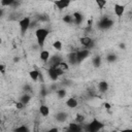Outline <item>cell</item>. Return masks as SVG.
<instances>
[{
    "mask_svg": "<svg viewBox=\"0 0 132 132\" xmlns=\"http://www.w3.org/2000/svg\"><path fill=\"white\" fill-rule=\"evenodd\" d=\"M48 30L45 29V28H39L35 31V36H36V40H37V43L39 46H43L44 45V42H45V39L47 38L48 36Z\"/></svg>",
    "mask_w": 132,
    "mask_h": 132,
    "instance_id": "obj_1",
    "label": "cell"
},
{
    "mask_svg": "<svg viewBox=\"0 0 132 132\" xmlns=\"http://www.w3.org/2000/svg\"><path fill=\"white\" fill-rule=\"evenodd\" d=\"M30 25H31V20H30V18H28V16L23 18V19L19 22V26H20V29H21V32H22V33H26V31L29 29Z\"/></svg>",
    "mask_w": 132,
    "mask_h": 132,
    "instance_id": "obj_2",
    "label": "cell"
},
{
    "mask_svg": "<svg viewBox=\"0 0 132 132\" xmlns=\"http://www.w3.org/2000/svg\"><path fill=\"white\" fill-rule=\"evenodd\" d=\"M75 53H76V59H77V62H78V63L81 62L84 59H86V58L89 56V54H90V52L88 51V48L79 50V51H77V52H75Z\"/></svg>",
    "mask_w": 132,
    "mask_h": 132,
    "instance_id": "obj_3",
    "label": "cell"
},
{
    "mask_svg": "<svg viewBox=\"0 0 132 132\" xmlns=\"http://www.w3.org/2000/svg\"><path fill=\"white\" fill-rule=\"evenodd\" d=\"M70 2H71V0H56L55 1V4H56V6H57L58 9L63 10V9L67 8L69 6Z\"/></svg>",
    "mask_w": 132,
    "mask_h": 132,
    "instance_id": "obj_4",
    "label": "cell"
},
{
    "mask_svg": "<svg viewBox=\"0 0 132 132\" xmlns=\"http://www.w3.org/2000/svg\"><path fill=\"white\" fill-rule=\"evenodd\" d=\"M113 11H114V13L117 14V16L121 18V16L124 14V12H125V6L122 5V4L117 3V4H114V6H113Z\"/></svg>",
    "mask_w": 132,
    "mask_h": 132,
    "instance_id": "obj_5",
    "label": "cell"
},
{
    "mask_svg": "<svg viewBox=\"0 0 132 132\" xmlns=\"http://www.w3.org/2000/svg\"><path fill=\"white\" fill-rule=\"evenodd\" d=\"M111 25H112V21H111L110 19H108V18H103V19L100 21V23H99V26H100V28H102V29L109 28Z\"/></svg>",
    "mask_w": 132,
    "mask_h": 132,
    "instance_id": "obj_6",
    "label": "cell"
},
{
    "mask_svg": "<svg viewBox=\"0 0 132 132\" xmlns=\"http://www.w3.org/2000/svg\"><path fill=\"white\" fill-rule=\"evenodd\" d=\"M92 43H93V40L89 36H84L80 38V44L82 46H85L86 48H89L92 45Z\"/></svg>",
    "mask_w": 132,
    "mask_h": 132,
    "instance_id": "obj_7",
    "label": "cell"
},
{
    "mask_svg": "<svg viewBox=\"0 0 132 132\" xmlns=\"http://www.w3.org/2000/svg\"><path fill=\"white\" fill-rule=\"evenodd\" d=\"M39 58H40V60H41L42 62L47 63V62H48V60H50V58H51L50 52H48V51H46V50L41 51V52H40V54H39Z\"/></svg>",
    "mask_w": 132,
    "mask_h": 132,
    "instance_id": "obj_8",
    "label": "cell"
},
{
    "mask_svg": "<svg viewBox=\"0 0 132 132\" xmlns=\"http://www.w3.org/2000/svg\"><path fill=\"white\" fill-rule=\"evenodd\" d=\"M77 100L75 99V98H73V97H70V98H68L67 100H66V105L69 107V108H75L76 106H77Z\"/></svg>",
    "mask_w": 132,
    "mask_h": 132,
    "instance_id": "obj_9",
    "label": "cell"
},
{
    "mask_svg": "<svg viewBox=\"0 0 132 132\" xmlns=\"http://www.w3.org/2000/svg\"><path fill=\"white\" fill-rule=\"evenodd\" d=\"M72 19H73V22H75V24L78 25V24H80L82 22V14L80 12H78V11H75L72 14Z\"/></svg>",
    "mask_w": 132,
    "mask_h": 132,
    "instance_id": "obj_10",
    "label": "cell"
},
{
    "mask_svg": "<svg viewBox=\"0 0 132 132\" xmlns=\"http://www.w3.org/2000/svg\"><path fill=\"white\" fill-rule=\"evenodd\" d=\"M39 112H40L41 116H43V117H47V116L50 114V107H48L47 105L42 104V105L39 106Z\"/></svg>",
    "mask_w": 132,
    "mask_h": 132,
    "instance_id": "obj_11",
    "label": "cell"
},
{
    "mask_svg": "<svg viewBox=\"0 0 132 132\" xmlns=\"http://www.w3.org/2000/svg\"><path fill=\"white\" fill-rule=\"evenodd\" d=\"M39 72H38V70H36V69H33V70H31L30 72H29V76H30V78L32 79V80H34V81H36L38 78H39Z\"/></svg>",
    "mask_w": 132,
    "mask_h": 132,
    "instance_id": "obj_12",
    "label": "cell"
},
{
    "mask_svg": "<svg viewBox=\"0 0 132 132\" xmlns=\"http://www.w3.org/2000/svg\"><path fill=\"white\" fill-rule=\"evenodd\" d=\"M89 127H90L89 129H90L91 131H96V130L99 129V127H100V123H99L97 120H93V122L90 123Z\"/></svg>",
    "mask_w": 132,
    "mask_h": 132,
    "instance_id": "obj_13",
    "label": "cell"
},
{
    "mask_svg": "<svg viewBox=\"0 0 132 132\" xmlns=\"http://www.w3.org/2000/svg\"><path fill=\"white\" fill-rule=\"evenodd\" d=\"M98 88H99V91H100V92L104 93V92H106L107 89H108V84H107L106 81H100L99 85H98Z\"/></svg>",
    "mask_w": 132,
    "mask_h": 132,
    "instance_id": "obj_14",
    "label": "cell"
},
{
    "mask_svg": "<svg viewBox=\"0 0 132 132\" xmlns=\"http://www.w3.org/2000/svg\"><path fill=\"white\" fill-rule=\"evenodd\" d=\"M68 61H69L71 64L76 63V62H77V59H76V53H74V52L70 53V54L68 55Z\"/></svg>",
    "mask_w": 132,
    "mask_h": 132,
    "instance_id": "obj_15",
    "label": "cell"
},
{
    "mask_svg": "<svg viewBox=\"0 0 132 132\" xmlns=\"http://www.w3.org/2000/svg\"><path fill=\"white\" fill-rule=\"evenodd\" d=\"M53 47L56 50V51H61L62 47H63V44H62V41L60 40H56L53 42Z\"/></svg>",
    "mask_w": 132,
    "mask_h": 132,
    "instance_id": "obj_16",
    "label": "cell"
},
{
    "mask_svg": "<svg viewBox=\"0 0 132 132\" xmlns=\"http://www.w3.org/2000/svg\"><path fill=\"white\" fill-rule=\"evenodd\" d=\"M14 2H15V0H0V4H1V6H3V7L10 6V5H12Z\"/></svg>",
    "mask_w": 132,
    "mask_h": 132,
    "instance_id": "obj_17",
    "label": "cell"
},
{
    "mask_svg": "<svg viewBox=\"0 0 132 132\" xmlns=\"http://www.w3.org/2000/svg\"><path fill=\"white\" fill-rule=\"evenodd\" d=\"M97 6L100 8V9H103L105 7V5L107 4V0H95Z\"/></svg>",
    "mask_w": 132,
    "mask_h": 132,
    "instance_id": "obj_18",
    "label": "cell"
},
{
    "mask_svg": "<svg viewBox=\"0 0 132 132\" xmlns=\"http://www.w3.org/2000/svg\"><path fill=\"white\" fill-rule=\"evenodd\" d=\"M79 124L75 123V124H70L69 125V130L70 131H79L80 130V127L78 126Z\"/></svg>",
    "mask_w": 132,
    "mask_h": 132,
    "instance_id": "obj_19",
    "label": "cell"
},
{
    "mask_svg": "<svg viewBox=\"0 0 132 132\" xmlns=\"http://www.w3.org/2000/svg\"><path fill=\"white\" fill-rule=\"evenodd\" d=\"M85 121V117L82 116V114H76V117H75V123H77V124H82V122Z\"/></svg>",
    "mask_w": 132,
    "mask_h": 132,
    "instance_id": "obj_20",
    "label": "cell"
},
{
    "mask_svg": "<svg viewBox=\"0 0 132 132\" xmlns=\"http://www.w3.org/2000/svg\"><path fill=\"white\" fill-rule=\"evenodd\" d=\"M30 101V96L29 95H24V96H22V98H21V102H23L24 104H26V103H28Z\"/></svg>",
    "mask_w": 132,
    "mask_h": 132,
    "instance_id": "obj_21",
    "label": "cell"
},
{
    "mask_svg": "<svg viewBox=\"0 0 132 132\" xmlns=\"http://www.w3.org/2000/svg\"><path fill=\"white\" fill-rule=\"evenodd\" d=\"M63 21L66 22V23H71V22L73 21V19H72V16H70V15H65V16L63 18Z\"/></svg>",
    "mask_w": 132,
    "mask_h": 132,
    "instance_id": "obj_22",
    "label": "cell"
},
{
    "mask_svg": "<svg viewBox=\"0 0 132 132\" xmlns=\"http://www.w3.org/2000/svg\"><path fill=\"white\" fill-rule=\"evenodd\" d=\"M65 94H66V92H65L64 90H59V91H58V96H59L60 98L64 97V96H65Z\"/></svg>",
    "mask_w": 132,
    "mask_h": 132,
    "instance_id": "obj_23",
    "label": "cell"
},
{
    "mask_svg": "<svg viewBox=\"0 0 132 132\" xmlns=\"http://www.w3.org/2000/svg\"><path fill=\"white\" fill-rule=\"evenodd\" d=\"M15 107H16L18 109H22V108L24 107V103L21 102V101H20V102H16V103H15Z\"/></svg>",
    "mask_w": 132,
    "mask_h": 132,
    "instance_id": "obj_24",
    "label": "cell"
},
{
    "mask_svg": "<svg viewBox=\"0 0 132 132\" xmlns=\"http://www.w3.org/2000/svg\"><path fill=\"white\" fill-rule=\"evenodd\" d=\"M94 64H95V66H99L100 65V58L99 57H96L94 59Z\"/></svg>",
    "mask_w": 132,
    "mask_h": 132,
    "instance_id": "obj_25",
    "label": "cell"
},
{
    "mask_svg": "<svg viewBox=\"0 0 132 132\" xmlns=\"http://www.w3.org/2000/svg\"><path fill=\"white\" fill-rule=\"evenodd\" d=\"M5 69H6V66L3 65V64H0V72L4 74L5 73Z\"/></svg>",
    "mask_w": 132,
    "mask_h": 132,
    "instance_id": "obj_26",
    "label": "cell"
},
{
    "mask_svg": "<svg viewBox=\"0 0 132 132\" xmlns=\"http://www.w3.org/2000/svg\"><path fill=\"white\" fill-rule=\"evenodd\" d=\"M107 60H108V61H114V60H116V56H113V55H109V56L107 57Z\"/></svg>",
    "mask_w": 132,
    "mask_h": 132,
    "instance_id": "obj_27",
    "label": "cell"
},
{
    "mask_svg": "<svg viewBox=\"0 0 132 132\" xmlns=\"http://www.w3.org/2000/svg\"><path fill=\"white\" fill-rule=\"evenodd\" d=\"M104 107H105L106 109H109V108H110V104H109V103H105V104H104Z\"/></svg>",
    "mask_w": 132,
    "mask_h": 132,
    "instance_id": "obj_28",
    "label": "cell"
},
{
    "mask_svg": "<svg viewBox=\"0 0 132 132\" xmlns=\"http://www.w3.org/2000/svg\"><path fill=\"white\" fill-rule=\"evenodd\" d=\"M1 43H2V38L0 37V44H1Z\"/></svg>",
    "mask_w": 132,
    "mask_h": 132,
    "instance_id": "obj_29",
    "label": "cell"
}]
</instances>
